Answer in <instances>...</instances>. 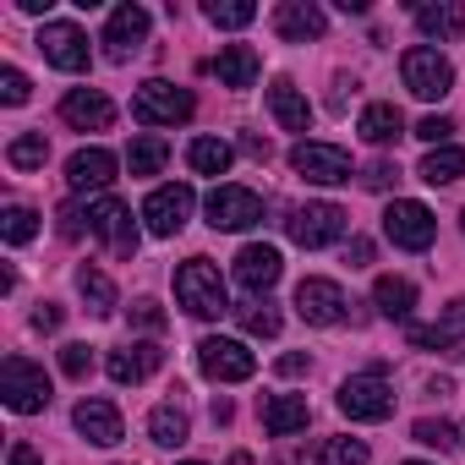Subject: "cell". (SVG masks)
<instances>
[{
	"mask_svg": "<svg viewBox=\"0 0 465 465\" xmlns=\"http://www.w3.org/2000/svg\"><path fill=\"white\" fill-rule=\"evenodd\" d=\"M230 159H236V148H230L224 137H192V148H186V164L197 175H224Z\"/></svg>",
	"mask_w": 465,
	"mask_h": 465,
	"instance_id": "cell-29",
	"label": "cell"
},
{
	"mask_svg": "<svg viewBox=\"0 0 465 465\" xmlns=\"http://www.w3.org/2000/svg\"><path fill=\"white\" fill-rule=\"evenodd\" d=\"M192 110H197V99L164 77H148L132 94V121H143V126H175V121H192Z\"/></svg>",
	"mask_w": 465,
	"mask_h": 465,
	"instance_id": "cell-2",
	"label": "cell"
},
{
	"mask_svg": "<svg viewBox=\"0 0 465 465\" xmlns=\"http://www.w3.org/2000/svg\"><path fill=\"white\" fill-rule=\"evenodd\" d=\"M0 400H6L17 416H39L50 405V378L45 367H34L28 356H6V367H0Z\"/></svg>",
	"mask_w": 465,
	"mask_h": 465,
	"instance_id": "cell-3",
	"label": "cell"
},
{
	"mask_svg": "<svg viewBox=\"0 0 465 465\" xmlns=\"http://www.w3.org/2000/svg\"><path fill=\"white\" fill-rule=\"evenodd\" d=\"M61 236H66V242H77V236H83V203L61 208Z\"/></svg>",
	"mask_w": 465,
	"mask_h": 465,
	"instance_id": "cell-46",
	"label": "cell"
},
{
	"mask_svg": "<svg viewBox=\"0 0 465 465\" xmlns=\"http://www.w3.org/2000/svg\"><path fill=\"white\" fill-rule=\"evenodd\" d=\"M148 438H153V443H164V449H181V443L192 438L186 411H181V405H159V411L148 416Z\"/></svg>",
	"mask_w": 465,
	"mask_h": 465,
	"instance_id": "cell-31",
	"label": "cell"
},
{
	"mask_svg": "<svg viewBox=\"0 0 465 465\" xmlns=\"http://www.w3.org/2000/svg\"><path fill=\"white\" fill-rule=\"evenodd\" d=\"M72 421H77V432H83L88 443H99V449L121 443V411H115L110 400H83V405L72 411Z\"/></svg>",
	"mask_w": 465,
	"mask_h": 465,
	"instance_id": "cell-21",
	"label": "cell"
},
{
	"mask_svg": "<svg viewBox=\"0 0 465 465\" xmlns=\"http://www.w3.org/2000/svg\"><path fill=\"white\" fill-rule=\"evenodd\" d=\"M61 121L77 126V132H104V126L115 121V104H110L99 88H72V94L61 99Z\"/></svg>",
	"mask_w": 465,
	"mask_h": 465,
	"instance_id": "cell-17",
	"label": "cell"
},
{
	"mask_svg": "<svg viewBox=\"0 0 465 465\" xmlns=\"http://www.w3.org/2000/svg\"><path fill=\"white\" fill-rule=\"evenodd\" d=\"M197 367H203V378H213V383H247V378L258 372V356H252L242 340L208 334V340L197 345Z\"/></svg>",
	"mask_w": 465,
	"mask_h": 465,
	"instance_id": "cell-6",
	"label": "cell"
},
{
	"mask_svg": "<svg viewBox=\"0 0 465 465\" xmlns=\"http://www.w3.org/2000/svg\"><path fill=\"white\" fill-rule=\"evenodd\" d=\"M6 465H45V460H39V454H34V449H28V443H17V449H12V460H6Z\"/></svg>",
	"mask_w": 465,
	"mask_h": 465,
	"instance_id": "cell-50",
	"label": "cell"
},
{
	"mask_svg": "<svg viewBox=\"0 0 465 465\" xmlns=\"http://www.w3.org/2000/svg\"><path fill=\"white\" fill-rule=\"evenodd\" d=\"M224 88H252L258 83V72H263V61H258V50L252 45H224L219 55H213V66H208Z\"/></svg>",
	"mask_w": 465,
	"mask_h": 465,
	"instance_id": "cell-22",
	"label": "cell"
},
{
	"mask_svg": "<svg viewBox=\"0 0 465 465\" xmlns=\"http://www.w3.org/2000/svg\"><path fill=\"white\" fill-rule=\"evenodd\" d=\"M203 17H208L213 28H230V34H236V28H247V23H258V6H252V0H208Z\"/></svg>",
	"mask_w": 465,
	"mask_h": 465,
	"instance_id": "cell-35",
	"label": "cell"
},
{
	"mask_svg": "<svg viewBox=\"0 0 465 465\" xmlns=\"http://www.w3.org/2000/svg\"><path fill=\"white\" fill-rule=\"evenodd\" d=\"M143 39H148V12L143 6H115L110 28H104V55L121 66V61H132L143 50Z\"/></svg>",
	"mask_w": 465,
	"mask_h": 465,
	"instance_id": "cell-16",
	"label": "cell"
},
{
	"mask_svg": "<svg viewBox=\"0 0 465 465\" xmlns=\"http://www.w3.org/2000/svg\"><path fill=\"white\" fill-rule=\"evenodd\" d=\"M39 50H45V61L61 66V72H83V66H88V34H83L77 23H45V28H39Z\"/></svg>",
	"mask_w": 465,
	"mask_h": 465,
	"instance_id": "cell-15",
	"label": "cell"
},
{
	"mask_svg": "<svg viewBox=\"0 0 465 465\" xmlns=\"http://www.w3.org/2000/svg\"><path fill=\"white\" fill-rule=\"evenodd\" d=\"M192 203H197V192H192L186 181H170V186H153V192H148L143 219H148L153 236H181L186 219H192Z\"/></svg>",
	"mask_w": 465,
	"mask_h": 465,
	"instance_id": "cell-12",
	"label": "cell"
},
{
	"mask_svg": "<svg viewBox=\"0 0 465 465\" xmlns=\"http://www.w3.org/2000/svg\"><path fill=\"white\" fill-rule=\"evenodd\" d=\"M400 181V170L389 164V159H378V164H367V175H361V186H372V192H389Z\"/></svg>",
	"mask_w": 465,
	"mask_h": 465,
	"instance_id": "cell-44",
	"label": "cell"
},
{
	"mask_svg": "<svg viewBox=\"0 0 465 465\" xmlns=\"http://www.w3.org/2000/svg\"><path fill=\"white\" fill-rule=\"evenodd\" d=\"M323 465H367V443L361 438H329L323 443Z\"/></svg>",
	"mask_w": 465,
	"mask_h": 465,
	"instance_id": "cell-39",
	"label": "cell"
},
{
	"mask_svg": "<svg viewBox=\"0 0 465 465\" xmlns=\"http://www.w3.org/2000/svg\"><path fill=\"white\" fill-rule=\"evenodd\" d=\"M45 159H50L45 132H23V137H12V148H6V164H12V170H45Z\"/></svg>",
	"mask_w": 465,
	"mask_h": 465,
	"instance_id": "cell-36",
	"label": "cell"
},
{
	"mask_svg": "<svg viewBox=\"0 0 465 465\" xmlns=\"http://www.w3.org/2000/svg\"><path fill=\"white\" fill-rule=\"evenodd\" d=\"M132 323H137V329H148V334H159V329H164L159 302H148V296H143V302H132Z\"/></svg>",
	"mask_w": 465,
	"mask_h": 465,
	"instance_id": "cell-43",
	"label": "cell"
},
{
	"mask_svg": "<svg viewBox=\"0 0 465 465\" xmlns=\"http://www.w3.org/2000/svg\"><path fill=\"white\" fill-rule=\"evenodd\" d=\"M454 340H465V296L449 302L432 329H416V323H411V345H421V351H449Z\"/></svg>",
	"mask_w": 465,
	"mask_h": 465,
	"instance_id": "cell-25",
	"label": "cell"
},
{
	"mask_svg": "<svg viewBox=\"0 0 465 465\" xmlns=\"http://www.w3.org/2000/svg\"><path fill=\"white\" fill-rule=\"evenodd\" d=\"M0 99H6V104H28V77L17 66H0Z\"/></svg>",
	"mask_w": 465,
	"mask_h": 465,
	"instance_id": "cell-42",
	"label": "cell"
},
{
	"mask_svg": "<svg viewBox=\"0 0 465 465\" xmlns=\"http://www.w3.org/2000/svg\"><path fill=\"white\" fill-rule=\"evenodd\" d=\"M34 329H39V334H55V329H61V307H55V302H45V307L34 312Z\"/></svg>",
	"mask_w": 465,
	"mask_h": 465,
	"instance_id": "cell-47",
	"label": "cell"
},
{
	"mask_svg": "<svg viewBox=\"0 0 465 465\" xmlns=\"http://www.w3.org/2000/svg\"><path fill=\"white\" fill-rule=\"evenodd\" d=\"M323 28H329V17H323V6H312V0H285V6L274 12V34H280L285 45L323 39Z\"/></svg>",
	"mask_w": 465,
	"mask_h": 465,
	"instance_id": "cell-19",
	"label": "cell"
},
{
	"mask_svg": "<svg viewBox=\"0 0 465 465\" xmlns=\"http://www.w3.org/2000/svg\"><path fill=\"white\" fill-rule=\"evenodd\" d=\"M159 361H164L159 345H121V351L104 356V372H110L115 383H143V378L159 372Z\"/></svg>",
	"mask_w": 465,
	"mask_h": 465,
	"instance_id": "cell-20",
	"label": "cell"
},
{
	"mask_svg": "<svg viewBox=\"0 0 465 465\" xmlns=\"http://www.w3.org/2000/svg\"><path fill=\"white\" fill-rule=\"evenodd\" d=\"M77 291H83L88 312H99V318H110V312H115V285H110V274H104V269L83 263V269H77Z\"/></svg>",
	"mask_w": 465,
	"mask_h": 465,
	"instance_id": "cell-30",
	"label": "cell"
},
{
	"mask_svg": "<svg viewBox=\"0 0 465 465\" xmlns=\"http://www.w3.org/2000/svg\"><path fill=\"white\" fill-rule=\"evenodd\" d=\"M285 230H291V242L307 247V252L334 247V242L345 236V208H340V203H307V208H296V213L285 219Z\"/></svg>",
	"mask_w": 465,
	"mask_h": 465,
	"instance_id": "cell-9",
	"label": "cell"
},
{
	"mask_svg": "<svg viewBox=\"0 0 465 465\" xmlns=\"http://www.w3.org/2000/svg\"><path fill=\"white\" fill-rule=\"evenodd\" d=\"M186 465H203V460H186Z\"/></svg>",
	"mask_w": 465,
	"mask_h": 465,
	"instance_id": "cell-53",
	"label": "cell"
},
{
	"mask_svg": "<svg viewBox=\"0 0 465 465\" xmlns=\"http://www.w3.org/2000/svg\"><path fill=\"white\" fill-rule=\"evenodd\" d=\"M242 153H252V159L263 164V159H269L274 148H269V137H252V132H247V137H242Z\"/></svg>",
	"mask_w": 465,
	"mask_h": 465,
	"instance_id": "cell-49",
	"label": "cell"
},
{
	"mask_svg": "<svg viewBox=\"0 0 465 465\" xmlns=\"http://www.w3.org/2000/svg\"><path fill=\"white\" fill-rule=\"evenodd\" d=\"M269 110H274V121H280L285 132H307V126H312V104H307V94H302L291 77H274Z\"/></svg>",
	"mask_w": 465,
	"mask_h": 465,
	"instance_id": "cell-23",
	"label": "cell"
},
{
	"mask_svg": "<svg viewBox=\"0 0 465 465\" xmlns=\"http://www.w3.org/2000/svg\"><path fill=\"white\" fill-rule=\"evenodd\" d=\"M411 438H416V443H427V449H460V443H465V421H449V416H421V421L411 427Z\"/></svg>",
	"mask_w": 465,
	"mask_h": 465,
	"instance_id": "cell-32",
	"label": "cell"
},
{
	"mask_svg": "<svg viewBox=\"0 0 465 465\" xmlns=\"http://www.w3.org/2000/svg\"><path fill=\"white\" fill-rule=\"evenodd\" d=\"M236 318H242V329L247 334H258V340H274L280 334V307H269V302H247V307H236Z\"/></svg>",
	"mask_w": 465,
	"mask_h": 465,
	"instance_id": "cell-38",
	"label": "cell"
},
{
	"mask_svg": "<svg viewBox=\"0 0 465 465\" xmlns=\"http://www.w3.org/2000/svg\"><path fill=\"white\" fill-rule=\"evenodd\" d=\"M372 148H383V143H394V137H405V115H400V104H367L361 110V126H356Z\"/></svg>",
	"mask_w": 465,
	"mask_h": 465,
	"instance_id": "cell-28",
	"label": "cell"
},
{
	"mask_svg": "<svg viewBox=\"0 0 465 465\" xmlns=\"http://www.w3.org/2000/svg\"><path fill=\"white\" fill-rule=\"evenodd\" d=\"M263 219V197L252 186H236V181H224L208 192V224L213 230H252Z\"/></svg>",
	"mask_w": 465,
	"mask_h": 465,
	"instance_id": "cell-10",
	"label": "cell"
},
{
	"mask_svg": "<svg viewBox=\"0 0 465 465\" xmlns=\"http://www.w3.org/2000/svg\"><path fill=\"white\" fill-rule=\"evenodd\" d=\"M416 137H421V143H432V148H449L454 121H449V115H427V121H416Z\"/></svg>",
	"mask_w": 465,
	"mask_h": 465,
	"instance_id": "cell-40",
	"label": "cell"
},
{
	"mask_svg": "<svg viewBox=\"0 0 465 465\" xmlns=\"http://www.w3.org/2000/svg\"><path fill=\"white\" fill-rule=\"evenodd\" d=\"M307 421H312V411H307L302 394H269V400H263V427H269L274 438H291V432H302Z\"/></svg>",
	"mask_w": 465,
	"mask_h": 465,
	"instance_id": "cell-24",
	"label": "cell"
},
{
	"mask_svg": "<svg viewBox=\"0 0 465 465\" xmlns=\"http://www.w3.org/2000/svg\"><path fill=\"white\" fill-rule=\"evenodd\" d=\"M345 263H351V269H361V263H372V242H367V236H356V242L345 247Z\"/></svg>",
	"mask_w": 465,
	"mask_h": 465,
	"instance_id": "cell-48",
	"label": "cell"
},
{
	"mask_svg": "<svg viewBox=\"0 0 465 465\" xmlns=\"http://www.w3.org/2000/svg\"><path fill=\"white\" fill-rule=\"evenodd\" d=\"M383 236H389L400 252H427L432 236H438V219H432L427 203H416V197H394L389 213H383Z\"/></svg>",
	"mask_w": 465,
	"mask_h": 465,
	"instance_id": "cell-4",
	"label": "cell"
},
{
	"mask_svg": "<svg viewBox=\"0 0 465 465\" xmlns=\"http://www.w3.org/2000/svg\"><path fill=\"white\" fill-rule=\"evenodd\" d=\"M0 236H6L12 247H28V242L39 236V213H34V208H23V203H12L6 213H0Z\"/></svg>",
	"mask_w": 465,
	"mask_h": 465,
	"instance_id": "cell-37",
	"label": "cell"
},
{
	"mask_svg": "<svg viewBox=\"0 0 465 465\" xmlns=\"http://www.w3.org/2000/svg\"><path fill=\"white\" fill-rule=\"evenodd\" d=\"M274 372H280V378H307V372H312V361H307L302 351H291V356H280V367H274Z\"/></svg>",
	"mask_w": 465,
	"mask_h": 465,
	"instance_id": "cell-45",
	"label": "cell"
},
{
	"mask_svg": "<svg viewBox=\"0 0 465 465\" xmlns=\"http://www.w3.org/2000/svg\"><path fill=\"white\" fill-rule=\"evenodd\" d=\"M83 224L115 252V258H132L137 252V224H132V208L121 197H94L83 203Z\"/></svg>",
	"mask_w": 465,
	"mask_h": 465,
	"instance_id": "cell-5",
	"label": "cell"
},
{
	"mask_svg": "<svg viewBox=\"0 0 465 465\" xmlns=\"http://www.w3.org/2000/svg\"><path fill=\"white\" fill-rule=\"evenodd\" d=\"M405 465H427V460H405Z\"/></svg>",
	"mask_w": 465,
	"mask_h": 465,
	"instance_id": "cell-52",
	"label": "cell"
},
{
	"mask_svg": "<svg viewBox=\"0 0 465 465\" xmlns=\"http://www.w3.org/2000/svg\"><path fill=\"white\" fill-rule=\"evenodd\" d=\"M115 181V153L110 148H77L66 159V186L72 192H104Z\"/></svg>",
	"mask_w": 465,
	"mask_h": 465,
	"instance_id": "cell-18",
	"label": "cell"
},
{
	"mask_svg": "<svg viewBox=\"0 0 465 465\" xmlns=\"http://www.w3.org/2000/svg\"><path fill=\"white\" fill-rule=\"evenodd\" d=\"M230 465H252V460H247V454H236V460H230Z\"/></svg>",
	"mask_w": 465,
	"mask_h": 465,
	"instance_id": "cell-51",
	"label": "cell"
},
{
	"mask_svg": "<svg viewBox=\"0 0 465 465\" xmlns=\"http://www.w3.org/2000/svg\"><path fill=\"white\" fill-rule=\"evenodd\" d=\"M340 411L351 421H389L394 416V389L383 383V372H356L340 383Z\"/></svg>",
	"mask_w": 465,
	"mask_h": 465,
	"instance_id": "cell-8",
	"label": "cell"
},
{
	"mask_svg": "<svg viewBox=\"0 0 465 465\" xmlns=\"http://www.w3.org/2000/svg\"><path fill=\"white\" fill-rule=\"evenodd\" d=\"M291 170L302 181H312V186H340V181H351V153L340 143H296Z\"/></svg>",
	"mask_w": 465,
	"mask_h": 465,
	"instance_id": "cell-11",
	"label": "cell"
},
{
	"mask_svg": "<svg viewBox=\"0 0 465 465\" xmlns=\"http://www.w3.org/2000/svg\"><path fill=\"white\" fill-rule=\"evenodd\" d=\"M280 274H285V258H280V247H263V242H252V247H242V252H236V285H242L247 296H263V291H274V285H280Z\"/></svg>",
	"mask_w": 465,
	"mask_h": 465,
	"instance_id": "cell-13",
	"label": "cell"
},
{
	"mask_svg": "<svg viewBox=\"0 0 465 465\" xmlns=\"http://www.w3.org/2000/svg\"><path fill=\"white\" fill-rule=\"evenodd\" d=\"M164 159H170V143L164 137H137L132 148H126V164H132V175H159L164 170Z\"/></svg>",
	"mask_w": 465,
	"mask_h": 465,
	"instance_id": "cell-34",
	"label": "cell"
},
{
	"mask_svg": "<svg viewBox=\"0 0 465 465\" xmlns=\"http://www.w3.org/2000/svg\"><path fill=\"white\" fill-rule=\"evenodd\" d=\"M460 224H465V219H460Z\"/></svg>",
	"mask_w": 465,
	"mask_h": 465,
	"instance_id": "cell-54",
	"label": "cell"
},
{
	"mask_svg": "<svg viewBox=\"0 0 465 465\" xmlns=\"http://www.w3.org/2000/svg\"><path fill=\"white\" fill-rule=\"evenodd\" d=\"M416 28H421L427 39H460V34H465V6H454V0L416 6Z\"/></svg>",
	"mask_w": 465,
	"mask_h": 465,
	"instance_id": "cell-27",
	"label": "cell"
},
{
	"mask_svg": "<svg viewBox=\"0 0 465 465\" xmlns=\"http://www.w3.org/2000/svg\"><path fill=\"white\" fill-rule=\"evenodd\" d=\"M400 77H405V88H411L416 99H443V94L454 88V66H449V55H438L432 45L405 50V55H400Z\"/></svg>",
	"mask_w": 465,
	"mask_h": 465,
	"instance_id": "cell-7",
	"label": "cell"
},
{
	"mask_svg": "<svg viewBox=\"0 0 465 465\" xmlns=\"http://www.w3.org/2000/svg\"><path fill=\"white\" fill-rule=\"evenodd\" d=\"M372 302H378V312H383V318L405 323V318H411V307H416V285H411L405 274H383V280L372 285Z\"/></svg>",
	"mask_w": 465,
	"mask_h": 465,
	"instance_id": "cell-26",
	"label": "cell"
},
{
	"mask_svg": "<svg viewBox=\"0 0 465 465\" xmlns=\"http://www.w3.org/2000/svg\"><path fill=\"white\" fill-rule=\"evenodd\" d=\"M296 312L312 329H334V323H345V291L334 280H302L296 285Z\"/></svg>",
	"mask_w": 465,
	"mask_h": 465,
	"instance_id": "cell-14",
	"label": "cell"
},
{
	"mask_svg": "<svg viewBox=\"0 0 465 465\" xmlns=\"http://www.w3.org/2000/svg\"><path fill=\"white\" fill-rule=\"evenodd\" d=\"M427 186H449V181H460L465 175V148H432L427 159H421V170H416Z\"/></svg>",
	"mask_w": 465,
	"mask_h": 465,
	"instance_id": "cell-33",
	"label": "cell"
},
{
	"mask_svg": "<svg viewBox=\"0 0 465 465\" xmlns=\"http://www.w3.org/2000/svg\"><path fill=\"white\" fill-rule=\"evenodd\" d=\"M175 302L192 312V318H219L230 312V296H224V280L208 258H186L175 269Z\"/></svg>",
	"mask_w": 465,
	"mask_h": 465,
	"instance_id": "cell-1",
	"label": "cell"
},
{
	"mask_svg": "<svg viewBox=\"0 0 465 465\" xmlns=\"http://www.w3.org/2000/svg\"><path fill=\"white\" fill-rule=\"evenodd\" d=\"M61 372L66 378H88L94 372V351L88 345H61Z\"/></svg>",
	"mask_w": 465,
	"mask_h": 465,
	"instance_id": "cell-41",
	"label": "cell"
}]
</instances>
